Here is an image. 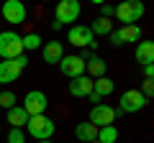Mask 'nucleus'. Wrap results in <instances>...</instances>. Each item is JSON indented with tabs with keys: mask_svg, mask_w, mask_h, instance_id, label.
Returning a JSON list of instances; mask_svg holds the SVG:
<instances>
[{
	"mask_svg": "<svg viewBox=\"0 0 154 143\" xmlns=\"http://www.w3.org/2000/svg\"><path fill=\"white\" fill-rule=\"evenodd\" d=\"M54 128H57V125H54L51 118H46V115H33V118H28L26 130H23V133H28L33 141H51Z\"/></svg>",
	"mask_w": 154,
	"mask_h": 143,
	"instance_id": "f257e3e1",
	"label": "nucleus"
},
{
	"mask_svg": "<svg viewBox=\"0 0 154 143\" xmlns=\"http://www.w3.org/2000/svg\"><path fill=\"white\" fill-rule=\"evenodd\" d=\"M141 16H144V5L139 0H126V3L113 8V18L121 21L123 26H136V21H141Z\"/></svg>",
	"mask_w": 154,
	"mask_h": 143,
	"instance_id": "f03ea898",
	"label": "nucleus"
},
{
	"mask_svg": "<svg viewBox=\"0 0 154 143\" xmlns=\"http://www.w3.org/2000/svg\"><path fill=\"white\" fill-rule=\"evenodd\" d=\"M23 54V44H21V33L16 31H3L0 33V59H16Z\"/></svg>",
	"mask_w": 154,
	"mask_h": 143,
	"instance_id": "7ed1b4c3",
	"label": "nucleus"
},
{
	"mask_svg": "<svg viewBox=\"0 0 154 143\" xmlns=\"http://www.w3.org/2000/svg\"><path fill=\"white\" fill-rule=\"evenodd\" d=\"M80 13H82V8H80V3H77V0H62L59 5H57V10H54V21L59 23V26L77 23Z\"/></svg>",
	"mask_w": 154,
	"mask_h": 143,
	"instance_id": "20e7f679",
	"label": "nucleus"
},
{
	"mask_svg": "<svg viewBox=\"0 0 154 143\" xmlns=\"http://www.w3.org/2000/svg\"><path fill=\"white\" fill-rule=\"evenodd\" d=\"M46 105H49L46 95L41 92V89H31V92H26L21 107L28 112V118H33V115H44V112H46Z\"/></svg>",
	"mask_w": 154,
	"mask_h": 143,
	"instance_id": "39448f33",
	"label": "nucleus"
},
{
	"mask_svg": "<svg viewBox=\"0 0 154 143\" xmlns=\"http://www.w3.org/2000/svg\"><path fill=\"white\" fill-rule=\"evenodd\" d=\"M108 39H110L113 46L139 44V41H141V28H139V26H121V28H116V31H110Z\"/></svg>",
	"mask_w": 154,
	"mask_h": 143,
	"instance_id": "423d86ee",
	"label": "nucleus"
},
{
	"mask_svg": "<svg viewBox=\"0 0 154 143\" xmlns=\"http://www.w3.org/2000/svg\"><path fill=\"white\" fill-rule=\"evenodd\" d=\"M149 100L144 97L139 89H126V92L121 95V102H118V112H139L146 107Z\"/></svg>",
	"mask_w": 154,
	"mask_h": 143,
	"instance_id": "0eeeda50",
	"label": "nucleus"
},
{
	"mask_svg": "<svg viewBox=\"0 0 154 143\" xmlns=\"http://www.w3.org/2000/svg\"><path fill=\"white\" fill-rule=\"evenodd\" d=\"M88 123H93L95 128H105V125H113L116 123V110L110 105H93V110H90V118Z\"/></svg>",
	"mask_w": 154,
	"mask_h": 143,
	"instance_id": "6e6552de",
	"label": "nucleus"
},
{
	"mask_svg": "<svg viewBox=\"0 0 154 143\" xmlns=\"http://www.w3.org/2000/svg\"><path fill=\"white\" fill-rule=\"evenodd\" d=\"M93 31H90V26H69V31H67V41H69L72 46H77V49H88L90 41H93Z\"/></svg>",
	"mask_w": 154,
	"mask_h": 143,
	"instance_id": "1a4fd4ad",
	"label": "nucleus"
},
{
	"mask_svg": "<svg viewBox=\"0 0 154 143\" xmlns=\"http://www.w3.org/2000/svg\"><path fill=\"white\" fill-rule=\"evenodd\" d=\"M3 18L11 26L26 23V5H23L21 0H8V3H3Z\"/></svg>",
	"mask_w": 154,
	"mask_h": 143,
	"instance_id": "9d476101",
	"label": "nucleus"
},
{
	"mask_svg": "<svg viewBox=\"0 0 154 143\" xmlns=\"http://www.w3.org/2000/svg\"><path fill=\"white\" fill-rule=\"evenodd\" d=\"M59 69H62V74H64V77L75 79V77H82V74H85V61L80 59L77 54H72V56L64 54V59L59 61Z\"/></svg>",
	"mask_w": 154,
	"mask_h": 143,
	"instance_id": "9b49d317",
	"label": "nucleus"
},
{
	"mask_svg": "<svg viewBox=\"0 0 154 143\" xmlns=\"http://www.w3.org/2000/svg\"><path fill=\"white\" fill-rule=\"evenodd\" d=\"M67 92H69L72 97H88V95L93 92V79H90L88 74L69 79V84H67Z\"/></svg>",
	"mask_w": 154,
	"mask_h": 143,
	"instance_id": "f8f14e48",
	"label": "nucleus"
},
{
	"mask_svg": "<svg viewBox=\"0 0 154 143\" xmlns=\"http://www.w3.org/2000/svg\"><path fill=\"white\" fill-rule=\"evenodd\" d=\"M18 59V56H16ZM16 59H5V61H0V84H11L16 82L18 77H21V66H18Z\"/></svg>",
	"mask_w": 154,
	"mask_h": 143,
	"instance_id": "ddd939ff",
	"label": "nucleus"
},
{
	"mask_svg": "<svg viewBox=\"0 0 154 143\" xmlns=\"http://www.w3.org/2000/svg\"><path fill=\"white\" fill-rule=\"evenodd\" d=\"M105 72H108V64H105V61L100 59L98 54H93L88 61H85V74H88L90 79H100V77H105Z\"/></svg>",
	"mask_w": 154,
	"mask_h": 143,
	"instance_id": "4468645a",
	"label": "nucleus"
},
{
	"mask_svg": "<svg viewBox=\"0 0 154 143\" xmlns=\"http://www.w3.org/2000/svg\"><path fill=\"white\" fill-rule=\"evenodd\" d=\"M64 59V46L62 41H46L44 44V61L46 64H59Z\"/></svg>",
	"mask_w": 154,
	"mask_h": 143,
	"instance_id": "2eb2a0df",
	"label": "nucleus"
},
{
	"mask_svg": "<svg viewBox=\"0 0 154 143\" xmlns=\"http://www.w3.org/2000/svg\"><path fill=\"white\" fill-rule=\"evenodd\" d=\"M134 56H136V61H139L141 66L152 64V61H154V44H152V41H139Z\"/></svg>",
	"mask_w": 154,
	"mask_h": 143,
	"instance_id": "dca6fc26",
	"label": "nucleus"
},
{
	"mask_svg": "<svg viewBox=\"0 0 154 143\" xmlns=\"http://www.w3.org/2000/svg\"><path fill=\"white\" fill-rule=\"evenodd\" d=\"M75 136L80 143H93L95 138H98V128L93 125V123H77L75 125Z\"/></svg>",
	"mask_w": 154,
	"mask_h": 143,
	"instance_id": "f3484780",
	"label": "nucleus"
},
{
	"mask_svg": "<svg viewBox=\"0 0 154 143\" xmlns=\"http://www.w3.org/2000/svg\"><path fill=\"white\" fill-rule=\"evenodd\" d=\"M5 112H8V123H11V128H26L28 112L23 110L21 105H16V107H11V110H5Z\"/></svg>",
	"mask_w": 154,
	"mask_h": 143,
	"instance_id": "a211bd4d",
	"label": "nucleus"
},
{
	"mask_svg": "<svg viewBox=\"0 0 154 143\" xmlns=\"http://www.w3.org/2000/svg\"><path fill=\"white\" fill-rule=\"evenodd\" d=\"M113 89H116L113 79H108V77H100V79H93V92L98 95L100 100H103V97H108V95H113Z\"/></svg>",
	"mask_w": 154,
	"mask_h": 143,
	"instance_id": "6ab92c4d",
	"label": "nucleus"
},
{
	"mask_svg": "<svg viewBox=\"0 0 154 143\" xmlns=\"http://www.w3.org/2000/svg\"><path fill=\"white\" fill-rule=\"evenodd\" d=\"M98 143H116L118 141V128L116 125H105V128H98Z\"/></svg>",
	"mask_w": 154,
	"mask_h": 143,
	"instance_id": "aec40b11",
	"label": "nucleus"
},
{
	"mask_svg": "<svg viewBox=\"0 0 154 143\" xmlns=\"http://www.w3.org/2000/svg\"><path fill=\"white\" fill-rule=\"evenodd\" d=\"M90 31H93V36H110V31H113V21H108V18H98V21L90 26Z\"/></svg>",
	"mask_w": 154,
	"mask_h": 143,
	"instance_id": "412c9836",
	"label": "nucleus"
},
{
	"mask_svg": "<svg viewBox=\"0 0 154 143\" xmlns=\"http://www.w3.org/2000/svg\"><path fill=\"white\" fill-rule=\"evenodd\" d=\"M41 36L38 33H26V36H21V44H23V51H33V49H38L41 46Z\"/></svg>",
	"mask_w": 154,
	"mask_h": 143,
	"instance_id": "4be33fe9",
	"label": "nucleus"
},
{
	"mask_svg": "<svg viewBox=\"0 0 154 143\" xmlns=\"http://www.w3.org/2000/svg\"><path fill=\"white\" fill-rule=\"evenodd\" d=\"M0 107H5V110L16 107V95H13L11 89H3V92H0Z\"/></svg>",
	"mask_w": 154,
	"mask_h": 143,
	"instance_id": "5701e85b",
	"label": "nucleus"
},
{
	"mask_svg": "<svg viewBox=\"0 0 154 143\" xmlns=\"http://www.w3.org/2000/svg\"><path fill=\"white\" fill-rule=\"evenodd\" d=\"M8 143H26L23 128H11V130H8Z\"/></svg>",
	"mask_w": 154,
	"mask_h": 143,
	"instance_id": "b1692460",
	"label": "nucleus"
},
{
	"mask_svg": "<svg viewBox=\"0 0 154 143\" xmlns=\"http://www.w3.org/2000/svg\"><path fill=\"white\" fill-rule=\"evenodd\" d=\"M139 92L149 100V97H152V92H154V79H144V84H141V89H139Z\"/></svg>",
	"mask_w": 154,
	"mask_h": 143,
	"instance_id": "393cba45",
	"label": "nucleus"
},
{
	"mask_svg": "<svg viewBox=\"0 0 154 143\" xmlns=\"http://www.w3.org/2000/svg\"><path fill=\"white\" fill-rule=\"evenodd\" d=\"M100 13H103L100 18H108V21H110V18H113V5H105V3H103V5H100Z\"/></svg>",
	"mask_w": 154,
	"mask_h": 143,
	"instance_id": "a878e982",
	"label": "nucleus"
},
{
	"mask_svg": "<svg viewBox=\"0 0 154 143\" xmlns=\"http://www.w3.org/2000/svg\"><path fill=\"white\" fill-rule=\"evenodd\" d=\"M144 77H146V79H154V64H146V66H144Z\"/></svg>",
	"mask_w": 154,
	"mask_h": 143,
	"instance_id": "bb28decb",
	"label": "nucleus"
},
{
	"mask_svg": "<svg viewBox=\"0 0 154 143\" xmlns=\"http://www.w3.org/2000/svg\"><path fill=\"white\" fill-rule=\"evenodd\" d=\"M88 97H90V102H95V105H100V97H98V95H95V92H90Z\"/></svg>",
	"mask_w": 154,
	"mask_h": 143,
	"instance_id": "cd10ccee",
	"label": "nucleus"
},
{
	"mask_svg": "<svg viewBox=\"0 0 154 143\" xmlns=\"http://www.w3.org/2000/svg\"><path fill=\"white\" fill-rule=\"evenodd\" d=\"M36 143H51V141H36Z\"/></svg>",
	"mask_w": 154,
	"mask_h": 143,
	"instance_id": "c85d7f7f",
	"label": "nucleus"
},
{
	"mask_svg": "<svg viewBox=\"0 0 154 143\" xmlns=\"http://www.w3.org/2000/svg\"><path fill=\"white\" fill-rule=\"evenodd\" d=\"M93 143H98V141H93Z\"/></svg>",
	"mask_w": 154,
	"mask_h": 143,
	"instance_id": "c756f323",
	"label": "nucleus"
}]
</instances>
